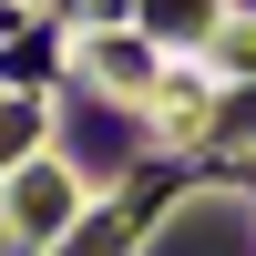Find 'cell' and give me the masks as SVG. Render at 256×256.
Listing matches in <instances>:
<instances>
[{
    "instance_id": "cell-1",
    "label": "cell",
    "mask_w": 256,
    "mask_h": 256,
    "mask_svg": "<svg viewBox=\"0 0 256 256\" xmlns=\"http://www.w3.org/2000/svg\"><path fill=\"white\" fill-rule=\"evenodd\" d=\"M164 256H256V226L236 205H184L174 236H164Z\"/></svg>"
}]
</instances>
